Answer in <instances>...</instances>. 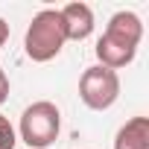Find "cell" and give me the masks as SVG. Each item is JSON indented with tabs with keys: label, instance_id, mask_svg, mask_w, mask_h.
Segmentation results:
<instances>
[{
	"label": "cell",
	"instance_id": "cell-8",
	"mask_svg": "<svg viewBox=\"0 0 149 149\" xmlns=\"http://www.w3.org/2000/svg\"><path fill=\"white\" fill-rule=\"evenodd\" d=\"M9 100V76L3 73V67H0V105H3Z\"/></svg>",
	"mask_w": 149,
	"mask_h": 149
},
{
	"label": "cell",
	"instance_id": "cell-6",
	"mask_svg": "<svg viewBox=\"0 0 149 149\" xmlns=\"http://www.w3.org/2000/svg\"><path fill=\"white\" fill-rule=\"evenodd\" d=\"M114 149H149V120L132 117L114 137Z\"/></svg>",
	"mask_w": 149,
	"mask_h": 149
},
{
	"label": "cell",
	"instance_id": "cell-9",
	"mask_svg": "<svg viewBox=\"0 0 149 149\" xmlns=\"http://www.w3.org/2000/svg\"><path fill=\"white\" fill-rule=\"evenodd\" d=\"M6 41H9V24H6L3 18H0V47H3Z\"/></svg>",
	"mask_w": 149,
	"mask_h": 149
},
{
	"label": "cell",
	"instance_id": "cell-7",
	"mask_svg": "<svg viewBox=\"0 0 149 149\" xmlns=\"http://www.w3.org/2000/svg\"><path fill=\"white\" fill-rule=\"evenodd\" d=\"M15 143H18V137H15V129H12L9 117L0 114V149H15Z\"/></svg>",
	"mask_w": 149,
	"mask_h": 149
},
{
	"label": "cell",
	"instance_id": "cell-1",
	"mask_svg": "<svg viewBox=\"0 0 149 149\" xmlns=\"http://www.w3.org/2000/svg\"><path fill=\"white\" fill-rule=\"evenodd\" d=\"M143 38V24L134 12H117L111 15L102 38L97 41V58L102 67L108 70H117V67H126L134 53H137V44Z\"/></svg>",
	"mask_w": 149,
	"mask_h": 149
},
{
	"label": "cell",
	"instance_id": "cell-3",
	"mask_svg": "<svg viewBox=\"0 0 149 149\" xmlns=\"http://www.w3.org/2000/svg\"><path fill=\"white\" fill-rule=\"evenodd\" d=\"M58 129H61V114L47 100L32 102L21 114V140L29 149H47L50 143H56Z\"/></svg>",
	"mask_w": 149,
	"mask_h": 149
},
{
	"label": "cell",
	"instance_id": "cell-4",
	"mask_svg": "<svg viewBox=\"0 0 149 149\" xmlns=\"http://www.w3.org/2000/svg\"><path fill=\"white\" fill-rule=\"evenodd\" d=\"M79 97L88 108L94 111H105L117 102L120 97V79H117V73L102 67V64H94L82 73V79H79Z\"/></svg>",
	"mask_w": 149,
	"mask_h": 149
},
{
	"label": "cell",
	"instance_id": "cell-2",
	"mask_svg": "<svg viewBox=\"0 0 149 149\" xmlns=\"http://www.w3.org/2000/svg\"><path fill=\"white\" fill-rule=\"evenodd\" d=\"M64 41H67V38H64L61 12H58V9H41V12L32 18L29 29H26L24 47H26V56H29L32 61H50V58H56V56L61 53Z\"/></svg>",
	"mask_w": 149,
	"mask_h": 149
},
{
	"label": "cell",
	"instance_id": "cell-5",
	"mask_svg": "<svg viewBox=\"0 0 149 149\" xmlns=\"http://www.w3.org/2000/svg\"><path fill=\"white\" fill-rule=\"evenodd\" d=\"M61 12V21H64V38H70V41H85L91 32H94V12H91V6H85V3H70V6H64V9H58Z\"/></svg>",
	"mask_w": 149,
	"mask_h": 149
}]
</instances>
